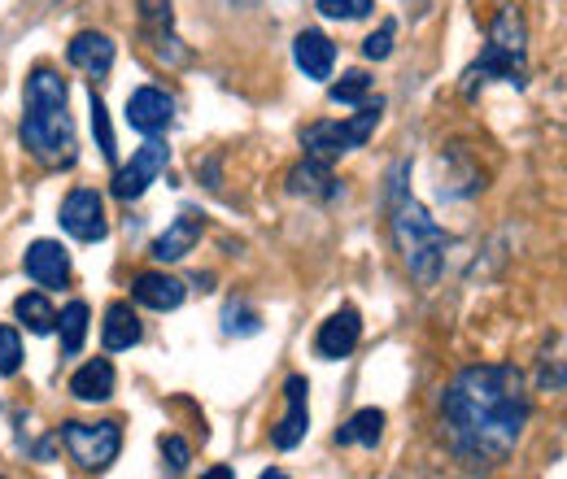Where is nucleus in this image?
<instances>
[{"label": "nucleus", "mask_w": 567, "mask_h": 479, "mask_svg": "<svg viewBox=\"0 0 567 479\" xmlns=\"http://www.w3.org/2000/svg\"><path fill=\"white\" fill-rule=\"evenodd\" d=\"M441 423L450 449L472 467H494L511 458L528 423V384L515 366L485 362L450 379L441 397Z\"/></svg>", "instance_id": "obj_1"}, {"label": "nucleus", "mask_w": 567, "mask_h": 479, "mask_svg": "<svg viewBox=\"0 0 567 479\" xmlns=\"http://www.w3.org/2000/svg\"><path fill=\"white\" fill-rule=\"evenodd\" d=\"M66 79L58 70L40 66L27 79V110H22V144L44 166H71L74 162V127L66 114Z\"/></svg>", "instance_id": "obj_2"}, {"label": "nucleus", "mask_w": 567, "mask_h": 479, "mask_svg": "<svg viewBox=\"0 0 567 479\" xmlns=\"http://www.w3.org/2000/svg\"><path fill=\"white\" fill-rule=\"evenodd\" d=\"M389 227H393V244L402 253V267L415 274L424 288H432L436 274H441V262H445L450 236L411 197V188H406V162L393 166V175H389Z\"/></svg>", "instance_id": "obj_3"}, {"label": "nucleus", "mask_w": 567, "mask_h": 479, "mask_svg": "<svg viewBox=\"0 0 567 479\" xmlns=\"http://www.w3.org/2000/svg\"><path fill=\"white\" fill-rule=\"evenodd\" d=\"M528 74V31H524V18L519 9L502 4L489 22V44L481 53V62H472L463 74V96H476V83L485 79H502V83H524Z\"/></svg>", "instance_id": "obj_4"}, {"label": "nucleus", "mask_w": 567, "mask_h": 479, "mask_svg": "<svg viewBox=\"0 0 567 479\" xmlns=\"http://www.w3.org/2000/svg\"><path fill=\"white\" fill-rule=\"evenodd\" d=\"M380 114H384V101L375 96V101H362L358 105L354 118H346V123H310L306 132H301V148H306V157H315V162H341L350 148H362L371 132H375V123H380Z\"/></svg>", "instance_id": "obj_5"}, {"label": "nucleus", "mask_w": 567, "mask_h": 479, "mask_svg": "<svg viewBox=\"0 0 567 479\" xmlns=\"http://www.w3.org/2000/svg\"><path fill=\"white\" fill-rule=\"evenodd\" d=\"M62 440L83 471H105L123 449V427L118 423H66Z\"/></svg>", "instance_id": "obj_6"}, {"label": "nucleus", "mask_w": 567, "mask_h": 479, "mask_svg": "<svg viewBox=\"0 0 567 479\" xmlns=\"http://www.w3.org/2000/svg\"><path fill=\"white\" fill-rule=\"evenodd\" d=\"M166 162H171V148L157 136H148V144H141L136 157L114 175L110 192H114L118 201H141L144 192H148V184H157V175L166 170Z\"/></svg>", "instance_id": "obj_7"}, {"label": "nucleus", "mask_w": 567, "mask_h": 479, "mask_svg": "<svg viewBox=\"0 0 567 479\" xmlns=\"http://www.w3.org/2000/svg\"><path fill=\"white\" fill-rule=\"evenodd\" d=\"M141 22H144V35H148L157 62H166V66H184V62L193 58V53L184 49V40L175 35L171 0H141Z\"/></svg>", "instance_id": "obj_8"}, {"label": "nucleus", "mask_w": 567, "mask_h": 479, "mask_svg": "<svg viewBox=\"0 0 567 479\" xmlns=\"http://www.w3.org/2000/svg\"><path fill=\"white\" fill-rule=\"evenodd\" d=\"M62 227L71 231L74 240H83V244L105 240V236H110V218H105L101 192H92V188H74L71 197L62 201Z\"/></svg>", "instance_id": "obj_9"}, {"label": "nucleus", "mask_w": 567, "mask_h": 479, "mask_svg": "<svg viewBox=\"0 0 567 479\" xmlns=\"http://www.w3.org/2000/svg\"><path fill=\"white\" fill-rule=\"evenodd\" d=\"M127 123L141 136H162L175 123V96L162 92V87H136L132 101H127Z\"/></svg>", "instance_id": "obj_10"}, {"label": "nucleus", "mask_w": 567, "mask_h": 479, "mask_svg": "<svg viewBox=\"0 0 567 479\" xmlns=\"http://www.w3.org/2000/svg\"><path fill=\"white\" fill-rule=\"evenodd\" d=\"M306 393H310V384H306L301 375H288V384H284V418L276 423V431H271L276 449H297V445L306 440V431H310Z\"/></svg>", "instance_id": "obj_11"}, {"label": "nucleus", "mask_w": 567, "mask_h": 479, "mask_svg": "<svg viewBox=\"0 0 567 479\" xmlns=\"http://www.w3.org/2000/svg\"><path fill=\"white\" fill-rule=\"evenodd\" d=\"M22 271H27L31 283H40V288H62V283L71 279V258H66L62 244L35 240V244L27 249V258H22Z\"/></svg>", "instance_id": "obj_12"}, {"label": "nucleus", "mask_w": 567, "mask_h": 479, "mask_svg": "<svg viewBox=\"0 0 567 479\" xmlns=\"http://www.w3.org/2000/svg\"><path fill=\"white\" fill-rule=\"evenodd\" d=\"M358 336H362V319H358V310H337V314L319 327L315 353L328 357V362H341V357H350V353L358 348Z\"/></svg>", "instance_id": "obj_13"}, {"label": "nucleus", "mask_w": 567, "mask_h": 479, "mask_svg": "<svg viewBox=\"0 0 567 479\" xmlns=\"http://www.w3.org/2000/svg\"><path fill=\"white\" fill-rule=\"evenodd\" d=\"M202 231H206V218H202L197 209H184V214H179V218L157 236L153 258H157V262H179V258H188V253L197 249Z\"/></svg>", "instance_id": "obj_14"}, {"label": "nucleus", "mask_w": 567, "mask_h": 479, "mask_svg": "<svg viewBox=\"0 0 567 479\" xmlns=\"http://www.w3.org/2000/svg\"><path fill=\"white\" fill-rule=\"evenodd\" d=\"M132 296L148 305V310H157V314H166V310H179L184 305V296H188V288L179 283V279H171V274L162 271H144L132 279Z\"/></svg>", "instance_id": "obj_15"}, {"label": "nucleus", "mask_w": 567, "mask_h": 479, "mask_svg": "<svg viewBox=\"0 0 567 479\" xmlns=\"http://www.w3.org/2000/svg\"><path fill=\"white\" fill-rule=\"evenodd\" d=\"M292 58H297V70L306 79H332V66H337V44L323 35V31H301L292 40Z\"/></svg>", "instance_id": "obj_16"}, {"label": "nucleus", "mask_w": 567, "mask_h": 479, "mask_svg": "<svg viewBox=\"0 0 567 479\" xmlns=\"http://www.w3.org/2000/svg\"><path fill=\"white\" fill-rule=\"evenodd\" d=\"M66 58H71L74 70L101 79L105 70L114 66V40L101 35V31H79V35L71 40V49H66Z\"/></svg>", "instance_id": "obj_17"}, {"label": "nucleus", "mask_w": 567, "mask_h": 479, "mask_svg": "<svg viewBox=\"0 0 567 479\" xmlns=\"http://www.w3.org/2000/svg\"><path fill=\"white\" fill-rule=\"evenodd\" d=\"M288 192H292V197L332 201V197L341 192V184L332 179V166H328V162H315V157H306L301 166H292V175H288Z\"/></svg>", "instance_id": "obj_18"}, {"label": "nucleus", "mask_w": 567, "mask_h": 479, "mask_svg": "<svg viewBox=\"0 0 567 479\" xmlns=\"http://www.w3.org/2000/svg\"><path fill=\"white\" fill-rule=\"evenodd\" d=\"M101 344H105L110 353H123V348L141 344V319L132 314V305H127V301H114V305L105 310V323H101Z\"/></svg>", "instance_id": "obj_19"}, {"label": "nucleus", "mask_w": 567, "mask_h": 479, "mask_svg": "<svg viewBox=\"0 0 567 479\" xmlns=\"http://www.w3.org/2000/svg\"><path fill=\"white\" fill-rule=\"evenodd\" d=\"M71 393L79 402H105V397H114V366L105 357L83 362L71 375Z\"/></svg>", "instance_id": "obj_20"}, {"label": "nucleus", "mask_w": 567, "mask_h": 479, "mask_svg": "<svg viewBox=\"0 0 567 479\" xmlns=\"http://www.w3.org/2000/svg\"><path fill=\"white\" fill-rule=\"evenodd\" d=\"M13 314L22 319V327L27 332H35V336H49L53 327H58V310L49 305V296L44 292H22L18 296V305H13Z\"/></svg>", "instance_id": "obj_21"}, {"label": "nucleus", "mask_w": 567, "mask_h": 479, "mask_svg": "<svg viewBox=\"0 0 567 479\" xmlns=\"http://www.w3.org/2000/svg\"><path fill=\"white\" fill-rule=\"evenodd\" d=\"M384 436V410H375V406H367V410H358L341 431H337V445H375Z\"/></svg>", "instance_id": "obj_22"}, {"label": "nucleus", "mask_w": 567, "mask_h": 479, "mask_svg": "<svg viewBox=\"0 0 567 479\" xmlns=\"http://www.w3.org/2000/svg\"><path fill=\"white\" fill-rule=\"evenodd\" d=\"M87 305L83 301H71L66 310H62V319H58V332H62V353L74 357L79 348H83V336H87Z\"/></svg>", "instance_id": "obj_23"}, {"label": "nucleus", "mask_w": 567, "mask_h": 479, "mask_svg": "<svg viewBox=\"0 0 567 479\" xmlns=\"http://www.w3.org/2000/svg\"><path fill=\"white\" fill-rule=\"evenodd\" d=\"M223 332H227V336H258V332H262V319H258L254 305L227 301V310H223Z\"/></svg>", "instance_id": "obj_24"}, {"label": "nucleus", "mask_w": 567, "mask_h": 479, "mask_svg": "<svg viewBox=\"0 0 567 479\" xmlns=\"http://www.w3.org/2000/svg\"><path fill=\"white\" fill-rule=\"evenodd\" d=\"M367 92H371V79H367L362 70H350L341 83H332V87H328V96H332L337 105H362V96H367Z\"/></svg>", "instance_id": "obj_25"}, {"label": "nucleus", "mask_w": 567, "mask_h": 479, "mask_svg": "<svg viewBox=\"0 0 567 479\" xmlns=\"http://www.w3.org/2000/svg\"><path fill=\"white\" fill-rule=\"evenodd\" d=\"M92 132H96V144H101V157L114 162V157H118V148H114V127H110V114H105V105H101L96 92H92Z\"/></svg>", "instance_id": "obj_26"}, {"label": "nucleus", "mask_w": 567, "mask_h": 479, "mask_svg": "<svg viewBox=\"0 0 567 479\" xmlns=\"http://www.w3.org/2000/svg\"><path fill=\"white\" fill-rule=\"evenodd\" d=\"M18 366H22V341L13 327L0 323V375H18Z\"/></svg>", "instance_id": "obj_27"}, {"label": "nucleus", "mask_w": 567, "mask_h": 479, "mask_svg": "<svg viewBox=\"0 0 567 479\" xmlns=\"http://www.w3.org/2000/svg\"><path fill=\"white\" fill-rule=\"evenodd\" d=\"M393 35H398V27H393V22H380V31H371V35L362 40V53H367L371 62H384V58L393 53Z\"/></svg>", "instance_id": "obj_28"}, {"label": "nucleus", "mask_w": 567, "mask_h": 479, "mask_svg": "<svg viewBox=\"0 0 567 479\" xmlns=\"http://www.w3.org/2000/svg\"><path fill=\"white\" fill-rule=\"evenodd\" d=\"M162 458H166L171 476H184V471H188V462H193V449H188L179 436H162Z\"/></svg>", "instance_id": "obj_29"}, {"label": "nucleus", "mask_w": 567, "mask_h": 479, "mask_svg": "<svg viewBox=\"0 0 567 479\" xmlns=\"http://www.w3.org/2000/svg\"><path fill=\"white\" fill-rule=\"evenodd\" d=\"M319 13H323V18H346V22H354V18H367V13H371V0H319Z\"/></svg>", "instance_id": "obj_30"}]
</instances>
